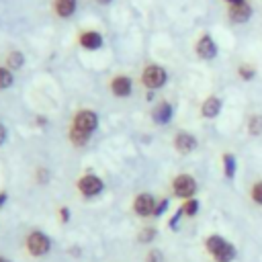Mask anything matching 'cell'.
Listing matches in <instances>:
<instances>
[{
    "label": "cell",
    "instance_id": "cell-1",
    "mask_svg": "<svg viewBox=\"0 0 262 262\" xmlns=\"http://www.w3.org/2000/svg\"><path fill=\"white\" fill-rule=\"evenodd\" d=\"M207 250L215 256L217 262H231V260L235 258L233 246H231L229 242H225L223 237H219V235H211V237L207 239Z\"/></svg>",
    "mask_w": 262,
    "mask_h": 262
},
{
    "label": "cell",
    "instance_id": "cell-2",
    "mask_svg": "<svg viewBox=\"0 0 262 262\" xmlns=\"http://www.w3.org/2000/svg\"><path fill=\"white\" fill-rule=\"evenodd\" d=\"M49 248H51V242H49V237L45 233H41V231L29 233V237H27V250L33 256H45L49 252Z\"/></svg>",
    "mask_w": 262,
    "mask_h": 262
},
{
    "label": "cell",
    "instance_id": "cell-3",
    "mask_svg": "<svg viewBox=\"0 0 262 262\" xmlns=\"http://www.w3.org/2000/svg\"><path fill=\"white\" fill-rule=\"evenodd\" d=\"M166 78L168 76H166L164 68H160V66H147L143 70V74H141V82L147 88H160V86H164L166 84Z\"/></svg>",
    "mask_w": 262,
    "mask_h": 262
},
{
    "label": "cell",
    "instance_id": "cell-4",
    "mask_svg": "<svg viewBox=\"0 0 262 262\" xmlns=\"http://www.w3.org/2000/svg\"><path fill=\"white\" fill-rule=\"evenodd\" d=\"M96 123H98V117H96L94 111H80V113L76 115L72 127H76V129H80V131L92 135V131L96 129Z\"/></svg>",
    "mask_w": 262,
    "mask_h": 262
},
{
    "label": "cell",
    "instance_id": "cell-5",
    "mask_svg": "<svg viewBox=\"0 0 262 262\" xmlns=\"http://www.w3.org/2000/svg\"><path fill=\"white\" fill-rule=\"evenodd\" d=\"M174 192L182 199H190L194 192H196V182L192 176L188 174H180L176 180H174Z\"/></svg>",
    "mask_w": 262,
    "mask_h": 262
},
{
    "label": "cell",
    "instance_id": "cell-6",
    "mask_svg": "<svg viewBox=\"0 0 262 262\" xmlns=\"http://www.w3.org/2000/svg\"><path fill=\"white\" fill-rule=\"evenodd\" d=\"M78 188L86 196H94V194H98L102 190V180L98 176H94V174H86V176H82L78 180Z\"/></svg>",
    "mask_w": 262,
    "mask_h": 262
},
{
    "label": "cell",
    "instance_id": "cell-7",
    "mask_svg": "<svg viewBox=\"0 0 262 262\" xmlns=\"http://www.w3.org/2000/svg\"><path fill=\"white\" fill-rule=\"evenodd\" d=\"M133 209H135V213L141 215V217L151 215V213L156 211L154 196H151V194H139V196L135 199V203H133Z\"/></svg>",
    "mask_w": 262,
    "mask_h": 262
},
{
    "label": "cell",
    "instance_id": "cell-8",
    "mask_svg": "<svg viewBox=\"0 0 262 262\" xmlns=\"http://www.w3.org/2000/svg\"><path fill=\"white\" fill-rule=\"evenodd\" d=\"M196 53H199L203 59H213V57L217 55V47H215V43H213V39H211L209 35H205V37L199 39V43H196Z\"/></svg>",
    "mask_w": 262,
    "mask_h": 262
},
{
    "label": "cell",
    "instance_id": "cell-9",
    "mask_svg": "<svg viewBox=\"0 0 262 262\" xmlns=\"http://www.w3.org/2000/svg\"><path fill=\"white\" fill-rule=\"evenodd\" d=\"M250 14H252V6H250L248 2L231 4V6H229V16H231V20H235V23H246V20L250 18Z\"/></svg>",
    "mask_w": 262,
    "mask_h": 262
},
{
    "label": "cell",
    "instance_id": "cell-10",
    "mask_svg": "<svg viewBox=\"0 0 262 262\" xmlns=\"http://www.w3.org/2000/svg\"><path fill=\"white\" fill-rule=\"evenodd\" d=\"M111 90H113L115 96L125 98V96H129V92H131V80H129L127 76H117V78L111 82Z\"/></svg>",
    "mask_w": 262,
    "mask_h": 262
},
{
    "label": "cell",
    "instance_id": "cell-11",
    "mask_svg": "<svg viewBox=\"0 0 262 262\" xmlns=\"http://www.w3.org/2000/svg\"><path fill=\"white\" fill-rule=\"evenodd\" d=\"M174 147L180 151V154H188L196 147V139L190 135V133H178L174 137Z\"/></svg>",
    "mask_w": 262,
    "mask_h": 262
},
{
    "label": "cell",
    "instance_id": "cell-12",
    "mask_svg": "<svg viewBox=\"0 0 262 262\" xmlns=\"http://www.w3.org/2000/svg\"><path fill=\"white\" fill-rule=\"evenodd\" d=\"M80 45L86 47V49H98L102 45V37L94 31H86L80 35Z\"/></svg>",
    "mask_w": 262,
    "mask_h": 262
},
{
    "label": "cell",
    "instance_id": "cell-13",
    "mask_svg": "<svg viewBox=\"0 0 262 262\" xmlns=\"http://www.w3.org/2000/svg\"><path fill=\"white\" fill-rule=\"evenodd\" d=\"M151 117H154L156 123H168V121L172 119V106H170L168 102H160V104L154 108Z\"/></svg>",
    "mask_w": 262,
    "mask_h": 262
},
{
    "label": "cell",
    "instance_id": "cell-14",
    "mask_svg": "<svg viewBox=\"0 0 262 262\" xmlns=\"http://www.w3.org/2000/svg\"><path fill=\"white\" fill-rule=\"evenodd\" d=\"M203 117H209V119H213V117H217L219 115V111H221V100L219 98H215V96H211V98H207L205 102H203Z\"/></svg>",
    "mask_w": 262,
    "mask_h": 262
},
{
    "label": "cell",
    "instance_id": "cell-15",
    "mask_svg": "<svg viewBox=\"0 0 262 262\" xmlns=\"http://www.w3.org/2000/svg\"><path fill=\"white\" fill-rule=\"evenodd\" d=\"M74 10H76V0H55V12H57V16L68 18V16L74 14Z\"/></svg>",
    "mask_w": 262,
    "mask_h": 262
},
{
    "label": "cell",
    "instance_id": "cell-16",
    "mask_svg": "<svg viewBox=\"0 0 262 262\" xmlns=\"http://www.w3.org/2000/svg\"><path fill=\"white\" fill-rule=\"evenodd\" d=\"M6 63H8V68H12V70H20L23 63H25V55H23L20 51H12V53L6 57Z\"/></svg>",
    "mask_w": 262,
    "mask_h": 262
},
{
    "label": "cell",
    "instance_id": "cell-17",
    "mask_svg": "<svg viewBox=\"0 0 262 262\" xmlns=\"http://www.w3.org/2000/svg\"><path fill=\"white\" fill-rule=\"evenodd\" d=\"M70 139H72L74 145H84V143L90 139V135L84 133V131H80V129H76V127H72V129H70Z\"/></svg>",
    "mask_w": 262,
    "mask_h": 262
},
{
    "label": "cell",
    "instance_id": "cell-18",
    "mask_svg": "<svg viewBox=\"0 0 262 262\" xmlns=\"http://www.w3.org/2000/svg\"><path fill=\"white\" fill-rule=\"evenodd\" d=\"M248 131L252 135H260L262 133V115H254L250 121H248Z\"/></svg>",
    "mask_w": 262,
    "mask_h": 262
},
{
    "label": "cell",
    "instance_id": "cell-19",
    "mask_svg": "<svg viewBox=\"0 0 262 262\" xmlns=\"http://www.w3.org/2000/svg\"><path fill=\"white\" fill-rule=\"evenodd\" d=\"M223 164H225V176L227 178H233V172H235V160L231 154H225L223 156Z\"/></svg>",
    "mask_w": 262,
    "mask_h": 262
},
{
    "label": "cell",
    "instance_id": "cell-20",
    "mask_svg": "<svg viewBox=\"0 0 262 262\" xmlns=\"http://www.w3.org/2000/svg\"><path fill=\"white\" fill-rule=\"evenodd\" d=\"M12 82H14L12 74H10L6 68H0V90H4V88H8V86H12Z\"/></svg>",
    "mask_w": 262,
    "mask_h": 262
},
{
    "label": "cell",
    "instance_id": "cell-21",
    "mask_svg": "<svg viewBox=\"0 0 262 262\" xmlns=\"http://www.w3.org/2000/svg\"><path fill=\"white\" fill-rule=\"evenodd\" d=\"M199 211V203L194 201V199H188L184 205H182V213H186V215H194Z\"/></svg>",
    "mask_w": 262,
    "mask_h": 262
},
{
    "label": "cell",
    "instance_id": "cell-22",
    "mask_svg": "<svg viewBox=\"0 0 262 262\" xmlns=\"http://www.w3.org/2000/svg\"><path fill=\"white\" fill-rule=\"evenodd\" d=\"M252 199H254L258 205H262V182L254 184V188H252Z\"/></svg>",
    "mask_w": 262,
    "mask_h": 262
},
{
    "label": "cell",
    "instance_id": "cell-23",
    "mask_svg": "<svg viewBox=\"0 0 262 262\" xmlns=\"http://www.w3.org/2000/svg\"><path fill=\"white\" fill-rule=\"evenodd\" d=\"M145 262H164V256H162L160 250H151V252L147 254V260H145Z\"/></svg>",
    "mask_w": 262,
    "mask_h": 262
},
{
    "label": "cell",
    "instance_id": "cell-24",
    "mask_svg": "<svg viewBox=\"0 0 262 262\" xmlns=\"http://www.w3.org/2000/svg\"><path fill=\"white\" fill-rule=\"evenodd\" d=\"M239 74H242V78H244V80H250V78H254V68L239 66Z\"/></svg>",
    "mask_w": 262,
    "mask_h": 262
},
{
    "label": "cell",
    "instance_id": "cell-25",
    "mask_svg": "<svg viewBox=\"0 0 262 262\" xmlns=\"http://www.w3.org/2000/svg\"><path fill=\"white\" fill-rule=\"evenodd\" d=\"M154 235H156V229H143L141 231V235H139V242H149V239H154Z\"/></svg>",
    "mask_w": 262,
    "mask_h": 262
},
{
    "label": "cell",
    "instance_id": "cell-26",
    "mask_svg": "<svg viewBox=\"0 0 262 262\" xmlns=\"http://www.w3.org/2000/svg\"><path fill=\"white\" fill-rule=\"evenodd\" d=\"M166 207H168V201H166V199H164V201H162V203H160V205H158V207H156V211H154V215H160V213H162V211H164V209H166Z\"/></svg>",
    "mask_w": 262,
    "mask_h": 262
},
{
    "label": "cell",
    "instance_id": "cell-27",
    "mask_svg": "<svg viewBox=\"0 0 262 262\" xmlns=\"http://www.w3.org/2000/svg\"><path fill=\"white\" fill-rule=\"evenodd\" d=\"M6 141V129H4V125L0 123V145Z\"/></svg>",
    "mask_w": 262,
    "mask_h": 262
},
{
    "label": "cell",
    "instance_id": "cell-28",
    "mask_svg": "<svg viewBox=\"0 0 262 262\" xmlns=\"http://www.w3.org/2000/svg\"><path fill=\"white\" fill-rule=\"evenodd\" d=\"M39 180H41V182L47 180V170H39Z\"/></svg>",
    "mask_w": 262,
    "mask_h": 262
},
{
    "label": "cell",
    "instance_id": "cell-29",
    "mask_svg": "<svg viewBox=\"0 0 262 262\" xmlns=\"http://www.w3.org/2000/svg\"><path fill=\"white\" fill-rule=\"evenodd\" d=\"M225 2H229V6H231V4H242V2H246V0H225Z\"/></svg>",
    "mask_w": 262,
    "mask_h": 262
},
{
    "label": "cell",
    "instance_id": "cell-30",
    "mask_svg": "<svg viewBox=\"0 0 262 262\" xmlns=\"http://www.w3.org/2000/svg\"><path fill=\"white\" fill-rule=\"evenodd\" d=\"M96 2H98V4H111L113 0H96Z\"/></svg>",
    "mask_w": 262,
    "mask_h": 262
},
{
    "label": "cell",
    "instance_id": "cell-31",
    "mask_svg": "<svg viewBox=\"0 0 262 262\" xmlns=\"http://www.w3.org/2000/svg\"><path fill=\"white\" fill-rule=\"evenodd\" d=\"M4 199H6V194H4V192H2V194H0V205H2V203H4Z\"/></svg>",
    "mask_w": 262,
    "mask_h": 262
},
{
    "label": "cell",
    "instance_id": "cell-32",
    "mask_svg": "<svg viewBox=\"0 0 262 262\" xmlns=\"http://www.w3.org/2000/svg\"><path fill=\"white\" fill-rule=\"evenodd\" d=\"M0 262H8V260H6V258H2V256H0Z\"/></svg>",
    "mask_w": 262,
    "mask_h": 262
}]
</instances>
